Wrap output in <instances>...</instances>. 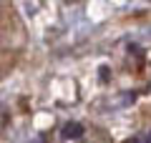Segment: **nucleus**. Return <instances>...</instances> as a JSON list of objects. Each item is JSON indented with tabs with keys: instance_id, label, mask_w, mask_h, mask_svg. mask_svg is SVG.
<instances>
[{
	"instance_id": "1",
	"label": "nucleus",
	"mask_w": 151,
	"mask_h": 143,
	"mask_svg": "<svg viewBox=\"0 0 151 143\" xmlns=\"http://www.w3.org/2000/svg\"><path fill=\"white\" fill-rule=\"evenodd\" d=\"M124 143H151V128H144V131L134 133V136L126 138Z\"/></svg>"
}]
</instances>
